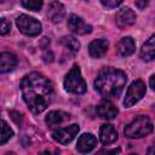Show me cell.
<instances>
[{"label":"cell","mask_w":155,"mask_h":155,"mask_svg":"<svg viewBox=\"0 0 155 155\" xmlns=\"http://www.w3.org/2000/svg\"><path fill=\"white\" fill-rule=\"evenodd\" d=\"M149 84H150V87H151V88L155 91V74H154V75L150 78V80H149Z\"/></svg>","instance_id":"25"},{"label":"cell","mask_w":155,"mask_h":155,"mask_svg":"<svg viewBox=\"0 0 155 155\" xmlns=\"http://www.w3.org/2000/svg\"><path fill=\"white\" fill-rule=\"evenodd\" d=\"M124 0H101L102 5L105 6V7H109V8H114L116 6H119Z\"/></svg>","instance_id":"22"},{"label":"cell","mask_w":155,"mask_h":155,"mask_svg":"<svg viewBox=\"0 0 155 155\" xmlns=\"http://www.w3.org/2000/svg\"><path fill=\"white\" fill-rule=\"evenodd\" d=\"M134 22H136V13L130 7H124L119 10L115 16V23L120 29H125L132 25Z\"/></svg>","instance_id":"9"},{"label":"cell","mask_w":155,"mask_h":155,"mask_svg":"<svg viewBox=\"0 0 155 155\" xmlns=\"http://www.w3.org/2000/svg\"><path fill=\"white\" fill-rule=\"evenodd\" d=\"M144 94H145V84L142 80H134L126 91V96L124 99L125 107L130 108L134 105L144 97Z\"/></svg>","instance_id":"6"},{"label":"cell","mask_w":155,"mask_h":155,"mask_svg":"<svg viewBox=\"0 0 155 155\" xmlns=\"http://www.w3.org/2000/svg\"><path fill=\"white\" fill-rule=\"evenodd\" d=\"M80 127L79 125L76 124H73V125H69L67 127H63V128H58L53 133H52V137L56 142H58L59 144H68L70 143L75 136L78 134Z\"/></svg>","instance_id":"7"},{"label":"cell","mask_w":155,"mask_h":155,"mask_svg":"<svg viewBox=\"0 0 155 155\" xmlns=\"http://www.w3.org/2000/svg\"><path fill=\"white\" fill-rule=\"evenodd\" d=\"M13 136V131L11 130V127L8 126V124L2 120V126H1V136H0V144L4 145L11 137Z\"/></svg>","instance_id":"20"},{"label":"cell","mask_w":155,"mask_h":155,"mask_svg":"<svg viewBox=\"0 0 155 155\" xmlns=\"http://www.w3.org/2000/svg\"><path fill=\"white\" fill-rule=\"evenodd\" d=\"M61 42L65 48H68L71 52H78L80 50V41L73 35H68V36L62 38Z\"/></svg>","instance_id":"19"},{"label":"cell","mask_w":155,"mask_h":155,"mask_svg":"<svg viewBox=\"0 0 155 155\" xmlns=\"http://www.w3.org/2000/svg\"><path fill=\"white\" fill-rule=\"evenodd\" d=\"M117 113H119L117 108L111 102H109V101H103L102 103H99L97 105V114L102 119L113 120L117 115Z\"/></svg>","instance_id":"15"},{"label":"cell","mask_w":155,"mask_h":155,"mask_svg":"<svg viewBox=\"0 0 155 155\" xmlns=\"http://www.w3.org/2000/svg\"><path fill=\"white\" fill-rule=\"evenodd\" d=\"M68 28L74 33V34H79V35H85V34H90L92 31V27L87 23H85V21L76 16V15H70L68 18Z\"/></svg>","instance_id":"8"},{"label":"cell","mask_w":155,"mask_h":155,"mask_svg":"<svg viewBox=\"0 0 155 155\" xmlns=\"http://www.w3.org/2000/svg\"><path fill=\"white\" fill-rule=\"evenodd\" d=\"M139 57L145 62H151L155 59V34L143 44L139 51Z\"/></svg>","instance_id":"16"},{"label":"cell","mask_w":155,"mask_h":155,"mask_svg":"<svg viewBox=\"0 0 155 155\" xmlns=\"http://www.w3.org/2000/svg\"><path fill=\"white\" fill-rule=\"evenodd\" d=\"M136 50V44L131 36H125L122 38L117 45H116V52L121 57H128L131 56Z\"/></svg>","instance_id":"17"},{"label":"cell","mask_w":155,"mask_h":155,"mask_svg":"<svg viewBox=\"0 0 155 155\" xmlns=\"http://www.w3.org/2000/svg\"><path fill=\"white\" fill-rule=\"evenodd\" d=\"M126 82L127 75L122 70L115 68H104L98 73L94 80V87L102 96L111 98L117 97L122 92Z\"/></svg>","instance_id":"2"},{"label":"cell","mask_w":155,"mask_h":155,"mask_svg":"<svg viewBox=\"0 0 155 155\" xmlns=\"http://www.w3.org/2000/svg\"><path fill=\"white\" fill-rule=\"evenodd\" d=\"M109 42L105 39H97L93 40L88 45V53L93 58H102L107 52H108Z\"/></svg>","instance_id":"12"},{"label":"cell","mask_w":155,"mask_h":155,"mask_svg":"<svg viewBox=\"0 0 155 155\" xmlns=\"http://www.w3.org/2000/svg\"><path fill=\"white\" fill-rule=\"evenodd\" d=\"M16 25L27 36H36L41 33V23L28 15H19L16 18Z\"/></svg>","instance_id":"5"},{"label":"cell","mask_w":155,"mask_h":155,"mask_svg":"<svg viewBox=\"0 0 155 155\" xmlns=\"http://www.w3.org/2000/svg\"><path fill=\"white\" fill-rule=\"evenodd\" d=\"M151 131H153V122L150 121V119L148 116L139 115L125 126L124 133L128 138H142L151 133Z\"/></svg>","instance_id":"3"},{"label":"cell","mask_w":155,"mask_h":155,"mask_svg":"<svg viewBox=\"0 0 155 155\" xmlns=\"http://www.w3.org/2000/svg\"><path fill=\"white\" fill-rule=\"evenodd\" d=\"M22 97L34 114L42 113L51 103L53 86L51 81L40 73L27 74L21 81Z\"/></svg>","instance_id":"1"},{"label":"cell","mask_w":155,"mask_h":155,"mask_svg":"<svg viewBox=\"0 0 155 155\" xmlns=\"http://www.w3.org/2000/svg\"><path fill=\"white\" fill-rule=\"evenodd\" d=\"M65 16V7L58 0H53L50 2L47 7V17L53 23H59Z\"/></svg>","instance_id":"10"},{"label":"cell","mask_w":155,"mask_h":155,"mask_svg":"<svg viewBox=\"0 0 155 155\" xmlns=\"http://www.w3.org/2000/svg\"><path fill=\"white\" fill-rule=\"evenodd\" d=\"M99 139H101L102 144H104V145H109V144H113L114 142H116L117 132H116L115 127L110 124H103L99 128Z\"/></svg>","instance_id":"13"},{"label":"cell","mask_w":155,"mask_h":155,"mask_svg":"<svg viewBox=\"0 0 155 155\" xmlns=\"http://www.w3.org/2000/svg\"><path fill=\"white\" fill-rule=\"evenodd\" d=\"M63 85H64V88L70 93L82 94L86 92V82L81 76L79 65L75 64L71 67V69L65 75Z\"/></svg>","instance_id":"4"},{"label":"cell","mask_w":155,"mask_h":155,"mask_svg":"<svg viewBox=\"0 0 155 155\" xmlns=\"http://www.w3.org/2000/svg\"><path fill=\"white\" fill-rule=\"evenodd\" d=\"M18 63L17 57L11 52H2L0 54V71L7 73L16 68Z\"/></svg>","instance_id":"18"},{"label":"cell","mask_w":155,"mask_h":155,"mask_svg":"<svg viewBox=\"0 0 155 155\" xmlns=\"http://www.w3.org/2000/svg\"><path fill=\"white\" fill-rule=\"evenodd\" d=\"M134 4H136V6L138 7V8H144L148 4H149V0H134Z\"/></svg>","instance_id":"24"},{"label":"cell","mask_w":155,"mask_h":155,"mask_svg":"<svg viewBox=\"0 0 155 155\" xmlns=\"http://www.w3.org/2000/svg\"><path fill=\"white\" fill-rule=\"evenodd\" d=\"M97 145V139L92 133H84L79 137L78 143H76V149L78 151L85 154L92 151Z\"/></svg>","instance_id":"11"},{"label":"cell","mask_w":155,"mask_h":155,"mask_svg":"<svg viewBox=\"0 0 155 155\" xmlns=\"http://www.w3.org/2000/svg\"><path fill=\"white\" fill-rule=\"evenodd\" d=\"M69 119H70V116L68 113H64L62 110H52L46 115L45 122L50 128H53V127H57V126L62 125L63 122L68 121Z\"/></svg>","instance_id":"14"},{"label":"cell","mask_w":155,"mask_h":155,"mask_svg":"<svg viewBox=\"0 0 155 155\" xmlns=\"http://www.w3.org/2000/svg\"><path fill=\"white\" fill-rule=\"evenodd\" d=\"M21 4L30 11H39L42 7V0H21Z\"/></svg>","instance_id":"21"},{"label":"cell","mask_w":155,"mask_h":155,"mask_svg":"<svg viewBox=\"0 0 155 155\" xmlns=\"http://www.w3.org/2000/svg\"><path fill=\"white\" fill-rule=\"evenodd\" d=\"M10 29H11V24H10V22H7L5 18H2V19H1V28H0V33H1V35L7 34V33L10 31Z\"/></svg>","instance_id":"23"}]
</instances>
